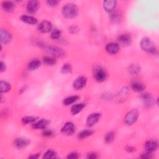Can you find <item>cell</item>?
I'll list each match as a JSON object with an SVG mask.
<instances>
[{"label": "cell", "instance_id": "1", "mask_svg": "<svg viewBox=\"0 0 159 159\" xmlns=\"http://www.w3.org/2000/svg\"><path fill=\"white\" fill-rule=\"evenodd\" d=\"M62 14L67 19L75 17L78 13L77 6L73 3H67L62 8Z\"/></svg>", "mask_w": 159, "mask_h": 159}, {"label": "cell", "instance_id": "2", "mask_svg": "<svg viewBox=\"0 0 159 159\" xmlns=\"http://www.w3.org/2000/svg\"><path fill=\"white\" fill-rule=\"evenodd\" d=\"M140 46L141 48L144 51L150 53V54H155L157 51L154 42L149 37L143 38L141 41Z\"/></svg>", "mask_w": 159, "mask_h": 159}, {"label": "cell", "instance_id": "3", "mask_svg": "<svg viewBox=\"0 0 159 159\" xmlns=\"http://www.w3.org/2000/svg\"><path fill=\"white\" fill-rule=\"evenodd\" d=\"M42 46H43V47L45 49V50L52 56L57 57H62L65 56V52L60 47L56 46H47L45 45H42Z\"/></svg>", "mask_w": 159, "mask_h": 159}, {"label": "cell", "instance_id": "4", "mask_svg": "<svg viewBox=\"0 0 159 159\" xmlns=\"http://www.w3.org/2000/svg\"><path fill=\"white\" fill-rule=\"evenodd\" d=\"M139 113L136 109H134L126 114L124 118V122L128 126L134 124L139 118Z\"/></svg>", "mask_w": 159, "mask_h": 159}, {"label": "cell", "instance_id": "5", "mask_svg": "<svg viewBox=\"0 0 159 159\" xmlns=\"http://www.w3.org/2000/svg\"><path fill=\"white\" fill-rule=\"evenodd\" d=\"M94 78L98 82H103L107 78V73L103 68L97 67L94 70Z\"/></svg>", "mask_w": 159, "mask_h": 159}, {"label": "cell", "instance_id": "6", "mask_svg": "<svg viewBox=\"0 0 159 159\" xmlns=\"http://www.w3.org/2000/svg\"><path fill=\"white\" fill-rule=\"evenodd\" d=\"M87 82V78L81 76L78 77L73 83V87L76 90H80L85 87Z\"/></svg>", "mask_w": 159, "mask_h": 159}, {"label": "cell", "instance_id": "7", "mask_svg": "<svg viewBox=\"0 0 159 159\" xmlns=\"http://www.w3.org/2000/svg\"><path fill=\"white\" fill-rule=\"evenodd\" d=\"M75 132V126L73 122H66L62 128V132L66 135H72Z\"/></svg>", "mask_w": 159, "mask_h": 159}, {"label": "cell", "instance_id": "8", "mask_svg": "<svg viewBox=\"0 0 159 159\" xmlns=\"http://www.w3.org/2000/svg\"><path fill=\"white\" fill-rule=\"evenodd\" d=\"M101 118V114L98 113H94L89 115L88 117L86 124L88 127H92L96 124Z\"/></svg>", "mask_w": 159, "mask_h": 159}, {"label": "cell", "instance_id": "9", "mask_svg": "<svg viewBox=\"0 0 159 159\" xmlns=\"http://www.w3.org/2000/svg\"><path fill=\"white\" fill-rule=\"evenodd\" d=\"M39 7H40V3L38 1L32 0V1L28 2L26 6V9L27 11L29 13L34 14L37 11Z\"/></svg>", "mask_w": 159, "mask_h": 159}, {"label": "cell", "instance_id": "10", "mask_svg": "<svg viewBox=\"0 0 159 159\" xmlns=\"http://www.w3.org/2000/svg\"><path fill=\"white\" fill-rule=\"evenodd\" d=\"M141 99L144 105H145L146 107L150 108L154 104V99L150 94H142L141 96Z\"/></svg>", "mask_w": 159, "mask_h": 159}, {"label": "cell", "instance_id": "11", "mask_svg": "<svg viewBox=\"0 0 159 159\" xmlns=\"http://www.w3.org/2000/svg\"><path fill=\"white\" fill-rule=\"evenodd\" d=\"M38 29L42 33H47L52 29V24L48 21H44L38 26Z\"/></svg>", "mask_w": 159, "mask_h": 159}, {"label": "cell", "instance_id": "12", "mask_svg": "<svg viewBox=\"0 0 159 159\" xmlns=\"http://www.w3.org/2000/svg\"><path fill=\"white\" fill-rule=\"evenodd\" d=\"M158 143L154 140H149L145 143V149L146 152L153 153L157 149Z\"/></svg>", "mask_w": 159, "mask_h": 159}, {"label": "cell", "instance_id": "13", "mask_svg": "<svg viewBox=\"0 0 159 159\" xmlns=\"http://www.w3.org/2000/svg\"><path fill=\"white\" fill-rule=\"evenodd\" d=\"M106 50L110 54L114 55L116 54L119 50V44L114 43V42H111L106 46Z\"/></svg>", "mask_w": 159, "mask_h": 159}, {"label": "cell", "instance_id": "14", "mask_svg": "<svg viewBox=\"0 0 159 159\" xmlns=\"http://www.w3.org/2000/svg\"><path fill=\"white\" fill-rule=\"evenodd\" d=\"M116 2L114 0H108L103 2V8L108 13H111L116 9Z\"/></svg>", "mask_w": 159, "mask_h": 159}, {"label": "cell", "instance_id": "15", "mask_svg": "<svg viewBox=\"0 0 159 159\" xmlns=\"http://www.w3.org/2000/svg\"><path fill=\"white\" fill-rule=\"evenodd\" d=\"M0 38H1V42L2 43L6 44L11 41L12 36L7 30L2 29L0 32Z\"/></svg>", "mask_w": 159, "mask_h": 159}, {"label": "cell", "instance_id": "16", "mask_svg": "<svg viewBox=\"0 0 159 159\" xmlns=\"http://www.w3.org/2000/svg\"><path fill=\"white\" fill-rule=\"evenodd\" d=\"M118 41L119 44L123 46H128L131 44L132 39L129 34H122L119 36L118 38Z\"/></svg>", "mask_w": 159, "mask_h": 159}, {"label": "cell", "instance_id": "17", "mask_svg": "<svg viewBox=\"0 0 159 159\" xmlns=\"http://www.w3.org/2000/svg\"><path fill=\"white\" fill-rule=\"evenodd\" d=\"M30 143V141L25 138L20 137V138H17L14 141V146L17 149H23L24 147L27 146Z\"/></svg>", "mask_w": 159, "mask_h": 159}, {"label": "cell", "instance_id": "18", "mask_svg": "<svg viewBox=\"0 0 159 159\" xmlns=\"http://www.w3.org/2000/svg\"><path fill=\"white\" fill-rule=\"evenodd\" d=\"M49 122H50L48 120L43 119L33 123L32 127L34 129H44L47 128Z\"/></svg>", "mask_w": 159, "mask_h": 159}, {"label": "cell", "instance_id": "19", "mask_svg": "<svg viewBox=\"0 0 159 159\" xmlns=\"http://www.w3.org/2000/svg\"><path fill=\"white\" fill-rule=\"evenodd\" d=\"M121 17H122L121 13L118 9H115L113 12L111 13L110 18H111V20L114 23H119L121 20Z\"/></svg>", "mask_w": 159, "mask_h": 159}, {"label": "cell", "instance_id": "20", "mask_svg": "<svg viewBox=\"0 0 159 159\" xmlns=\"http://www.w3.org/2000/svg\"><path fill=\"white\" fill-rule=\"evenodd\" d=\"M21 21H23V22L29 24H31V25L36 24L38 22L37 19L36 17L30 16L23 15L21 17Z\"/></svg>", "mask_w": 159, "mask_h": 159}, {"label": "cell", "instance_id": "21", "mask_svg": "<svg viewBox=\"0 0 159 159\" xmlns=\"http://www.w3.org/2000/svg\"><path fill=\"white\" fill-rule=\"evenodd\" d=\"M2 6L3 10L8 13L13 11L14 9V4L12 2H3L2 3Z\"/></svg>", "mask_w": 159, "mask_h": 159}, {"label": "cell", "instance_id": "22", "mask_svg": "<svg viewBox=\"0 0 159 159\" xmlns=\"http://www.w3.org/2000/svg\"><path fill=\"white\" fill-rule=\"evenodd\" d=\"M85 107V104L83 103H78L74 104L71 108V113L73 115H76L80 113L83 109Z\"/></svg>", "mask_w": 159, "mask_h": 159}, {"label": "cell", "instance_id": "23", "mask_svg": "<svg viewBox=\"0 0 159 159\" xmlns=\"http://www.w3.org/2000/svg\"><path fill=\"white\" fill-rule=\"evenodd\" d=\"M79 98L80 97L78 96H76V95H75V96H70L63 100V104L65 106H69L70 104H73L74 103H75L79 100Z\"/></svg>", "mask_w": 159, "mask_h": 159}, {"label": "cell", "instance_id": "24", "mask_svg": "<svg viewBox=\"0 0 159 159\" xmlns=\"http://www.w3.org/2000/svg\"><path fill=\"white\" fill-rule=\"evenodd\" d=\"M145 86L141 83L134 82L131 84V88L135 92H141L145 89Z\"/></svg>", "mask_w": 159, "mask_h": 159}, {"label": "cell", "instance_id": "25", "mask_svg": "<svg viewBox=\"0 0 159 159\" xmlns=\"http://www.w3.org/2000/svg\"><path fill=\"white\" fill-rule=\"evenodd\" d=\"M11 84L6 81H1L0 82V91L1 93H6L11 90Z\"/></svg>", "mask_w": 159, "mask_h": 159}, {"label": "cell", "instance_id": "26", "mask_svg": "<svg viewBox=\"0 0 159 159\" xmlns=\"http://www.w3.org/2000/svg\"><path fill=\"white\" fill-rule=\"evenodd\" d=\"M40 62L37 59L33 60L29 62L28 65V69L29 70L33 71L37 69L40 66Z\"/></svg>", "mask_w": 159, "mask_h": 159}, {"label": "cell", "instance_id": "27", "mask_svg": "<svg viewBox=\"0 0 159 159\" xmlns=\"http://www.w3.org/2000/svg\"><path fill=\"white\" fill-rule=\"evenodd\" d=\"M93 134V132L91 130H83L81 131L78 134V138L80 140H83L91 136Z\"/></svg>", "mask_w": 159, "mask_h": 159}, {"label": "cell", "instance_id": "28", "mask_svg": "<svg viewBox=\"0 0 159 159\" xmlns=\"http://www.w3.org/2000/svg\"><path fill=\"white\" fill-rule=\"evenodd\" d=\"M37 118L34 116H26L21 119V122L24 124H29L30 123H34L36 121Z\"/></svg>", "mask_w": 159, "mask_h": 159}, {"label": "cell", "instance_id": "29", "mask_svg": "<svg viewBox=\"0 0 159 159\" xmlns=\"http://www.w3.org/2000/svg\"><path fill=\"white\" fill-rule=\"evenodd\" d=\"M61 72L62 73H64V74L70 73L72 72V67L70 63H65V64H63V66L62 67Z\"/></svg>", "mask_w": 159, "mask_h": 159}, {"label": "cell", "instance_id": "30", "mask_svg": "<svg viewBox=\"0 0 159 159\" xmlns=\"http://www.w3.org/2000/svg\"><path fill=\"white\" fill-rule=\"evenodd\" d=\"M43 61L47 65H49V66L54 65L57 62L56 60L54 57H45L43 59Z\"/></svg>", "mask_w": 159, "mask_h": 159}, {"label": "cell", "instance_id": "31", "mask_svg": "<svg viewBox=\"0 0 159 159\" xmlns=\"http://www.w3.org/2000/svg\"><path fill=\"white\" fill-rule=\"evenodd\" d=\"M114 137H115L114 132H113L112 131L108 132L107 135H106V136L104 137L105 142L107 143V144H111V142H113V141L114 139Z\"/></svg>", "mask_w": 159, "mask_h": 159}, {"label": "cell", "instance_id": "32", "mask_svg": "<svg viewBox=\"0 0 159 159\" xmlns=\"http://www.w3.org/2000/svg\"><path fill=\"white\" fill-rule=\"evenodd\" d=\"M62 34V31L60 29H55L52 30L50 37L52 39H58L60 37Z\"/></svg>", "mask_w": 159, "mask_h": 159}, {"label": "cell", "instance_id": "33", "mask_svg": "<svg viewBox=\"0 0 159 159\" xmlns=\"http://www.w3.org/2000/svg\"><path fill=\"white\" fill-rule=\"evenodd\" d=\"M56 157V152L52 149L48 150L43 156L44 158H54Z\"/></svg>", "mask_w": 159, "mask_h": 159}, {"label": "cell", "instance_id": "34", "mask_svg": "<svg viewBox=\"0 0 159 159\" xmlns=\"http://www.w3.org/2000/svg\"><path fill=\"white\" fill-rule=\"evenodd\" d=\"M129 92V89L128 87H123L121 90L120 91L119 93L118 94V97H119V98H125V97L126 96L127 94H128Z\"/></svg>", "mask_w": 159, "mask_h": 159}, {"label": "cell", "instance_id": "35", "mask_svg": "<svg viewBox=\"0 0 159 159\" xmlns=\"http://www.w3.org/2000/svg\"><path fill=\"white\" fill-rule=\"evenodd\" d=\"M54 132L52 129H43V132H42V135L45 137H50L52 135H54Z\"/></svg>", "mask_w": 159, "mask_h": 159}, {"label": "cell", "instance_id": "36", "mask_svg": "<svg viewBox=\"0 0 159 159\" xmlns=\"http://www.w3.org/2000/svg\"><path fill=\"white\" fill-rule=\"evenodd\" d=\"M130 71L133 74H137L138 73H139L140 72V68L139 66H137V65H132L131 67L130 68Z\"/></svg>", "mask_w": 159, "mask_h": 159}, {"label": "cell", "instance_id": "37", "mask_svg": "<svg viewBox=\"0 0 159 159\" xmlns=\"http://www.w3.org/2000/svg\"><path fill=\"white\" fill-rule=\"evenodd\" d=\"M59 3V2L57 1V0H49L47 2V4L50 7H55L57 6Z\"/></svg>", "mask_w": 159, "mask_h": 159}, {"label": "cell", "instance_id": "38", "mask_svg": "<svg viewBox=\"0 0 159 159\" xmlns=\"http://www.w3.org/2000/svg\"><path fill=\"white\" fill-rule=\"evenodd\" d=\"M78 158H79L78 154H77L76 152L70 153L67 156V158H68V159H77Z\"/></svg>", "mask_w": 159, "mask_h": 159}, {"label": "cell", "instance_id": "39", "mask_svg": "<svg viewBox=\"0 0 159 159\" xmlns=\"http://www.w3.org/2000/svg\"><path fill=\"white\" fill-rule=\"evenodd\" d=\"M78 31V28L76 26H72L69 27V32L72 34H75Z\"/></svg>", "mask_w": 159, "mask_h": 159}, {"label": "cell", "instance_id": "40", "mask_svg": "<svg viewBox=\"0 0 159 159\" xmlns=\"http://www.w3.org/2000/svg\"><path fill=\"white\" fill-rule=\"evenodd\" d=\"M125 150L129 152V153H132L134 152L135 151V149L134 147H132V146H127L125 147Z\"/></svg>", "mask_w": 159, "mask_h": 159}, {"label": "cell", "instance_id": "41", "mask_svg": "<svg viewBox=\"0 0 159 159\" xmlns=\"http://www.w3.org/2000/svg\"><path fill=\"white\" fill-rule=\"evenodd\" d=\"M88 158H90V159H94V158H98V155L97 153L95 152H91V153H90L88 155V157H87Z\"/></svg>", "mask_w": 159, "mask_h": 159}, {"label": "cell", "instance_id": "42", "mask_svg": "<svg viewBox=\"0 0 159 159\" xmlns=\"http://www.w3.org/2000/svg\"><path fill=\"white\" fill-rule=\"evenodd\" d=\"M141 158H152V153L146 152H145V153L142 154Z\"/></svg>", "mask_w": 159, "mask_h": 159}, {"label": "cell", "instance_id": "43", "mask_svg": "<svg viewBox=\"0 0 159 159\" xmlns=\"http://www.w3.org/2000/svg\"><path fill=\"white\" fill-rule=\"evenodd\" d=\"M6 70V65L3 62H1V72H3Z\"/></svg>", "mask_w": 159, "mask_h": 159}, {"label": "cell", "instance_id": "44", "mask_svg": "<svg viewBox=\"0 0 159 159\" xmlns=\"http://www.w3.org/2000/svg\"><path fill=\"white\" fill-rule=\"evenodd\" d=\"M39 157V154H35V155H32L30 156H29V158H34V159H36L38 158Z\"/></svg>", "mask_w": 159, "mask_h": 159}, {"label": "cell", "instance_id": "45", "mask_svg": "<svg viewBox=\"0 0 159 159\" xmlns=\"http://www.w3.org/2000/svg\"><path fill=\"white\" fill-rule=\"evenodd\" d=\"M26 87H23L22 88H21V89H19V93H23L24 91H26Z\"/></svg>", "mask_w": 159, "mask_h": 159}]
</instances>
